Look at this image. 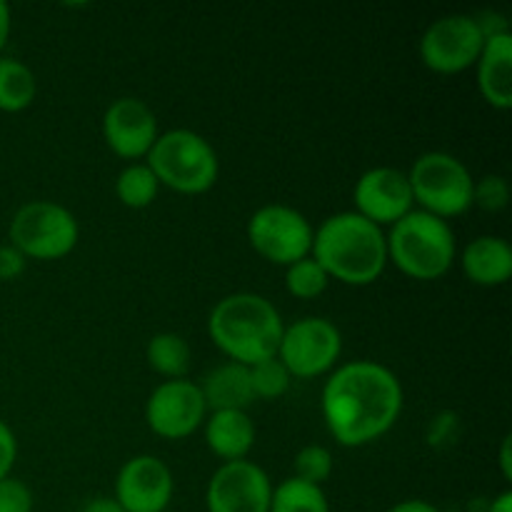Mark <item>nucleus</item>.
Listing matches in <instances>:
<instances>
[{"instance_id": "nucleus-1", "label": "nucleus", "mask_w": 512, "mask_h": 512, "mask_svg": "<svg viewBox=\"0 0 512 512\" xmlns=\"http://www.w3.org/2000/svg\"><path fill=\"white\" fill-rule=\"evenodd\" d=\"M320 400L330 435L345 448H363L398 423L403 385L385 365L353 360L333 370Z\"/></svg>"}, {"instance_id": "nucleus-2", "label": "nucleus", "mask_w": 512, "mask_h": 512, "mask_svg": "<svg viewBox=\"0 0 512 512\" xmlns=\"http://www.w3.org/2000/svg\"><path fill=\"white\" fill-rule=\"evenodd\" d=\"M330 280L345 285L375 283L388 265V245L383 228L373 225L355 210L325 218L313 233L310 250Z\"/></svg>"}, {"instance_id": "nucleus-3", "label": "nucleus", "mask_w": 512, "mask_h": 512, "mask_svg": "<svg viewBox=\"0 0 512 512\" xmlns=\"http://www.w3.org/2000/svg\"><path fill=\"white\" fill-rule=\"evenodd\" d=\"M283 328L278 308L258 293L225 295L208 318L210 340L245 368L275 358Z\"/></svg>"}, {"instance_id": "nucleus-4", "label": "nucleus", "mask_w": 512, "mask_h": 512, "mask_svg": "<svg viewBox=\"0 0 512 512\" xmlns=\"http://www.w3.org/2000/svg\"><path fill=\"white\" fill-rule=\"evenodd\" d=\"M388 260L413 280H438L453 268L455 233L448 220L413 208L385 235Z\"/></svg>"}, {"instance_id": "nucleus-5", "label": "nucleus", "mask_w": 512, "mask_h": 512, "mask_svg": "<svg viewBox=\"0 0 512 512\" xmlns=\"http://www.w3.org/2000/svg\"><path fill=\"white\" fill-rule=\"evenodd\" d=\"M148 168L165 188L183 195H200L208 193L218 180L220 160L203 135L175 128L158 135L148 153Z\"/></svg>"}, {"instance_id": "nucleus-6", "label": "nucleus", "mask_w": 512, "mask_h": 512, "mask_svg": "<svg viewBox=\"0 0 512 512\" xmlns=\"http://www.w3.org/2000/svg\"><path fill=\"white\" fill-rule=\"evenodd\" d=\"M408 183L415 205H420L418 210L435 218H458L473 208V175L463 160L443 150L418 155L408 173Z\"/></svg>"}, {"instance_id": "nucleus-7", "label": "nucleus", "mask_w": 512, "mask_h": 512, "mask_svg": "<svg viewBox=\"0 0 512 512\" xmlns=\"http://www.w3.org/2000/svg\"><path fill=\"white\" fill-rule=\"evenodd\" d=\"M10 245L25 258L60 260L78 245L80 228L75 215L53 200H33L18 208L10 220Z\"/></svg>"}, {"instance_id": "nucleus-8", "label": "nucleus", "mask_w": 512, "mask_h": 512, "mask_svg": "<svg viewBox=\"0 0 512 512\" xmlns=\"http://www.w3.org/2000/svg\"><path fill=\"white\" fill-rule=\"evenodd\" d=\"M313 233L310 220L290 205H263L248 220V240L255 253L283 268L308 258Z\"/></svg>"}, {"instance_id": "nucleus-9", "label": "nucleus", "mask_w": 512, "mask_h": 512, "mask_svg": "<svg viewBox=\"0 0 512 512\" xmlns=\"http://www.w3.org/2000/svg\"><path fill=\"white\" fill-rule=\"evenodd\" d=\"M343 353V335L325 318H300L285 325L275 358L285 365L290 378H318L333 370Z\"/></svg>"}, {"instance_id": "nucleus-10", "label": "nucleus", "mask_w": 512, "mask_h": 512, "mask_svg": "<svg viewBox=\"0 0 512 512\" xmlns=\"http://www.w3.org/2000/svg\"><path fill=\"white\" fill-rule=\"evenodd\" d=\"M483 45L485 35L475 23V15L450 13L428 25L420 38V58L425 68L435 73H463L478 63Z\"/></svg>"}, {"instance_id": "nucleus-11", "label": "nucleus", "mask_w": 512, "mask_h": 512, "mask_svg": "<svg viewBox=\"0 0 512 512\" xmlns=\"http://www.w3.org/2000/svg\"><path fill=\"white\" fill-rule=\"evenodd\" d=\"M208 418L203 393L190 380H165L145 403V423L165 440H183L193 435Z\"/></svg>"}, {"instance_id": "nucleus-12", "label": "nucleus", "mask_w": 512, "mask_h": 512, "mask_svg": "<svg viewBox=\"0 0 512 512\" xmlns=\"http://www.w3.org/2000/svg\"><path fill=\"white\" fill-rule=\"evenodd\" d=\"M273 483L260 465L250 460L223 463L205 490L208 512H270Z\"/></svg>"}, {"instance_id": "nucleus-13", "label": "nucleus", "mask_w": 512, "mask_h": 512, "mask_svg": "<svg viewBox=\"0 0 512 512\" xmlns=\"http://www.w3.org/2000/svg\"><path fill=\"white\" fill-rule=\"evenodd\" d=\"M355 213L363 215L373 225H395L400 218L415 208L413 190H410L408 173L398 168H380L365 170L353 188Z\"/></svg>"}, {"instance_id": "nucleus-14", "label": "nucleus", "mask_w": 512, "mask_h": 512, "mask_svg": "<svg viewBox=\"0 0 512 512\" xmlns=\"http://www.w3.org/2000/svg\"><path fill=\"white\" fill-rule=\"evenodd\" d=\"M175 480L155 455H135L115 478V503L125 512H165L173 500Z\"/></svg>"}, {"instance_id": "nucleus-15", "label": "nucleus", "mask_w": 512, "mask_h": 512, "mask_svg": "<svg viewBox=\"0 0 512 512\" xmlns=\"http://www.w3.org/2000/svg\"><path fill=\"white\" fill-rule=\"evenodd\" d=\"M158 135V118L145 100L118 98L105 110V145L120 158L133 160V163H138L140 158H148Z\"/></svg>"}, {"instance_id": "nucleus-16", "label": "nucleus", "mask_w": 512, "mask_h": 512, "mask_svg": "<svg viewBox=\"0 0 512 512\" xmlns=\"http://www.w3.org/2000/svg\"><path fill=\"white\" fill-rule=\"evenodd\" d=\"M478 68V88L485 103L498 110L512 108V35H493L485 38Z\"/></svg>"}, {"instance_id": "nucleus-17", "label": "nucleus", "mask_w": 512, "mask_h": 512, "mask_svg": "<svg viewBox=\"0 0 512 512\" xmlns=\"http://www.w3.org/2000/svg\"><path fill=\"white\" fill-rule=\"evenodd\" d=\"M460 265L470 283L480 288H498L508 283L512 275V248L508 240L498 235H480L465 245Z\"/></svg>"}, {"instance_id": "nucleus-18", "label": "nucleus", "mask_w": 512, "mask_h": 512, "mask_svg": "<svg viewBox=\"0 0 512 512\" xmlns=\"http://www.w3.org/2000/svg\"><path fill=\"white\" fill-rule=\"evenodd\" d=\"M205 443L225 463L245 460L255 445V425L243 410H218L205 418Z\"/></svg>"}, {"instance_id": "nucleus-19", "label": "nucleus", "mask_w": 512, "mask_h": 512, "mask_svg": "<svg viewBox=\"0 0 512 512\" xmlns=\"http://www.w3.org/2000/svg\"><path fill=\"white\" fill-rule=\"evenodd\" d=\"M198 388L203 393L208 413H218V410H243L245 413L248 405L255 400L248 368L233 363V360L210 370Z\"/></svg>"}, {"instance_id": "nucleus-20", "label": "nucleus", "mask_w": 512, "mask_h": 512, "mask_svg": "<svg viewBox=\"0 0 512 512\" xmlns=\"http://www.w3.org/2000/svg\"><path fill=\"white\" fill-rule=\"evenodd\" d=\"M145 358H148L150 368L163 378L183 380L190 370L193 353H190V345L185 343L183 335L158 333L148 340Z\"/></svg>"}, {"instance_id": "nucleus-21", "label": "nucleus", "mask_w": 512, "mask_h": 512, "mask_svg": "<svg viewBox=\"0 0 512 512\" xmlns=\"http://www.w3.org/2000/svg\"><path fill=\"white\" fill-rule=\"evenodd\" d=\"M38 93V80L33 70L15 58H0V110L20 113L30 108Z\"/></svg>"}, {"instance_id": "nucleus-22", "label": "nucleus", "mask_w": 512, "mask_h": 512, "mask_svg": "<svg viewBox=\"0 0 512 512\" xmlns=\"http://www.w3.org/2000/svg\"><path fill=\"white\" fill-rule=\"evenodd\" d=\"M158 190L160 183L153 170L148 168V163L125 165L118 173V178H115V195H118V200L125 208H148L158 198Z\"/></svg>"}, {"instance_id": "nucleus-23", "label": "nucleus", "mask_w": 512, "mask_h": 512, "mask_svg": "<svg viewBox=\"0 0 512 512\" xmlns=\"http://www.w3.org/2000/svg\"><path fill=\"white\" fill-rule=\"evenodd\" d=\"M270 512H330V503L318 485L288 478L273 488Z\"/></svg>"}, {"instance_id": "nucleus-24", "label": "nucleus", "mask_w": 512, "mask_h": 512, "mask_svg": "<svg viewBox=\"0 0 512 512\" xmlns=\"http://www.w3.org/2000/svg\"><path fill=\"white\" fill-rule=\"evenodd\" d=\"M330 278L323 268H320L318 260L313 255L298 260V263L288 265L285 268V290H288L293 298L300 300H313L318 295L325 293Z\"/></svg>"}, {"instance_id": "nucleus-25", "label": "nucleus", "mask_w": 512, "mask_h": 512, "mask_svg": "<svg viewBox=\"0 0 512 512\" xmlns=\"http://www.w3.org/2000/svg\"><path fill=\"white\" fill-rule=\"evenodd\" d=\"M250 385H253L255 398L263 400H278L288 393L290 388V373L278 358L260 360V363L250 365Z\"/></svg>"}, {"instance_id": "nucleus-26", "label": "nucleus", "mask_w": 512, "mask_h": 512, "mask_svg": "<svg viewBox=\"0 0 512 512\" xmlns=\"http://www.w3.org/2000/svg\"><path fill=\"white\" fill-rule=\"evenodd\" d=\"M330 475H333V455H330V450L323 448V445H305V448L295 455L293 478L323 488V483Z\"/></svg>"}, {"instance_id": "nucleus-27", "label": "nucleus", "mask_w": 512, "mask_h": 512, "mask_svg": "<svg viewBox=\"0 0 512 512\" xmlns=\"http://www.w3.org/2000/svg\"><path fill=\"white\" fill-rule=\"evenodd\" d=\"M510 185L503 175H485L473 185V205L485 213H498L508 205Z\"/></svg>"}, {"instance_id": "nucleus-28", "label": "nucleus", "mask_w": 512, "mask_h": 512, "mask_svg": "<svg viewBox=\"0 0 512 512\" xmlns=\"http://www.w3.org/2000/svg\"><path fill=\"white\" fill-rule=\"evenodd\" d=\"M0 512H33V493L23 480H0Z\"/></svg>"}, {"instance_id": "nucleus-29", "label": "nucleus", "mask_w": 512, "mask_h": 512, "mask_svg": "<svg viewBox=\"0 0 512 512\" xmlns=\"http://www.w3.org/2000/svg\"><path fill=\"white\" fill-rule=\"evenodd\" d=\"M25 258L18 248L13 245H0V280H15L25 273Z\"/></svg>"}, {"instance_id": "nucleus-30", "label": "nucleus", "mask_w": 512, "mask_h": 512, "mask_svg": "<svg viewBox=\"0 0 512 512\" xmlns=\"http://www.w3.org/2000/svg\"><path fill=\"white\" fill-rule=\"evenodd\" d=\"M15 458H18V440H15L13 430L0 420V480L8 478Z\"/></svg>"}, {"instance_id": "nucleus-31", "label": "nucleus", "mask_w": 512, "mask_h": 512, "mask_svg": "<svg viewBox=\"0 0 512 512\" xmlns=\"http://www.w3.org/2000/svg\"><path fill=\"white\" fill-rule=\"evenodd\" d=\"M78 512H125V510L120 508L113 498H95V500H88V503H85Z\"/></svg>"}, {"instance_id": "nucleus-32", "label": "nucleus", "mask_w": 512, "mask_h": 512, "mask_svg": "<svg viewBox=\"0 0 512 512\" xmlns=\"http://www.w3.org/2000/svg\"><path fill=\"white\" fill-rule=\"evenodd\" d=\"M388 512H443L435 505L425 503V500H403V503L393 505Z\"/></svg>"}, {"instance_id": "nucleus-33", "label": "nucleus", "mask_w": 512, "mask_h": 512, "mask_svg": "<svg viewBox=\"0 0 512 512\" xmlns=\"http://www.w3.org/2000/svg\"><path fill=\"white\" fill-rule=\"evenodd\" d=\"M500 470H503V478H512V453H510V435H505L503 445H500Z\"/></svg>"}, {"instance_id": "nucleus-34", "label": "nucleus", "mask_w": 512, "mask_h": 512, "mask_svg": "<svg viewBox=\"0 0 512 512\" xmlns=\"http://www.w3.org/2000/svg\"><path fill=\"white\" fill-rule=\"evenodd\" d=\"M10 25H13V20H10L8 3H3V0H0V50H3V45L8 43Z\"/></svg>"}, {"instance_id": "nucleus-35", "label": "nucleus", "mask_w": 512, "mask_h": 512, "mask_svg": "<svg viewBox=\"0 0 512 512\" xmlns=\"http://www.w3.org/2000/svg\"><path fill=\"white\" fill-rule=\"evenodd\" d=\"M488 512H512V493L510 490H505V493H500L498 498L490 503Z\"/></svg>"}]
</instances>
